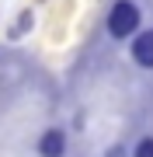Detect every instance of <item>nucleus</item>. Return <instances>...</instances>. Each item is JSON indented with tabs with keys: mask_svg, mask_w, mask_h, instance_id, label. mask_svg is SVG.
I'll return each instance as SVG.
<instances>
[{
	"mask_svg": "<svg viewBox=\"0 0 153 157\" xmlns=\"http://www.w3.org/2000/svg\"><path fill=\"white\" fill-rule=\"evenodd\" d=\"M132 56H136L139 67H150L153 70V32L136 35V42H132Z\"/></svg>",
	"mask_w": 153,
	"mask_h": 157,
	"instance_id": "7ed1b4c3",
	"label": "nucleus"
},
{
	"mask_svg": "<svg viewBox=\"0 0 153 157\" xmlns=\"http://www.w3.org/2000/svg\"><path fill=\"white\" fill-rule=\"evenodd\" d=\"M108 157H125V150H122V147H115V150H108Z\"/></svg>",
	"mask_w": 153,
	"mask_h": 157,
	"instance_id": "423d86ee",
	"label": "nucleus"
},
{
	"mask_svg": "<svg viewBox=\"0 0 153 157\" xmlns=\"http://www.w3.org/2000/svg\"><path fill=\"white\" fill-rule=\"evenodd\" d=\"M132 157H153V136H143V140L136 143V154Z\"/></svg>",
	"mask_w": 153,
	"mask_h": 157,
	"instance_id": "39448f33",
	"label": "nucleus"
},
{
	"mask_svg": "<svg viewBox=\"0 0 153 157\" xmlns=\"http://www.w3.org/2000/svg\"><path fill=\"white\" fill-rule=\"evenodd\" d=\"M139 28V7L132 0H115V7L108 11V32L115 39H129Z\"/></svg>",
	"mask_w": 153,
	"mask_h": 157,
	"instance_id": "f257e3e1",
	"label": "nucleus"
},
{
	"mask_svg": "<svg viewBox=\"0 0 153 157\" xmlns=\"http://www.w3.org/2000/svg\"><path fill=\"white\" fill-rule=\"evenodd\" d=\"M31 25H35V14H31V11H21V14H17V21H14V28H11V39H21V35H28V32H31Z\"/></svg>",
	"mask_w": 153,
	"mask_h": 157,
	"instance_id": "20e7f679",
	"label": "nucleus"
},
{
	"mask_svg": "<svg viewBox=\"0 0 153 157\" xmlns=\"http://www.w3.org/2000/svg\"><path fill=\"white\" fill-rule=\"evenodd\" d=\"M38 154H42V157H63V154H66V136H63L59 129L42 133V140H38Z\"/></svg>",
	"mask_w": 153,
	"mask_h": 157,
	"instance_id": "f03ea898",
	"label": "nucleus"
}]
</instances>
